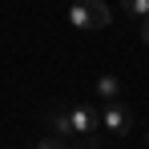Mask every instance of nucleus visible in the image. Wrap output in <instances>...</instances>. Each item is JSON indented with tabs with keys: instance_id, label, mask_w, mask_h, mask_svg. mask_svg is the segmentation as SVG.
<instances>
[{
	"instance_id": "1",
	"label": "nucleus",
	"mask_w": 149,
	"mask_h": 149,
	"mask_svg": "<svg viewBox=\"0 0 149 149\" xmlns=\"http://www.w3.org/2000/svg\"><path fill=\"white\" fill-rule=\"evenodd\" d=\"M65 16H69V24L81 28V32H97V28H109V24H113V12H109L101 0H73Z\"/></svg>"
},
{
	"instance_id": "2",
	"label": "nucleus",
	"mask_w": 149,
	"mask_h": 149,
	"mask_svg": "<svg viewBox=\"0 0 149 149\" xmlns=\"http://www.w3.org/2000/svg\"><path fill=\"white\" fill-rule=\"evenodd\" d=\"M101 109L97 105H73L69 109V137H97Z\"/></svg>"
},
{
	"instance_id": "3",
	"label": "nucleus",
	"mask_w": 149,
	"mask_h": 149,
	"mask_svg": "<svg viewBox=\"0 0 149 149\" xmlns=\"http://www.w3.org/2000/svg\"><path fill=\"white\" fill-rule=\"evenodd\" d=\"M101 125H105L109 137H125V133H129V109H125L121 101H109V105L101 109Z\"/></svg>"
},
{
	"instance_id": "4",
	"label": "nucleus",
	"mask_w": 149,
	"mask_h": 149,
	"mask_svg": "<svg viewBox=\"0 0 149 149\" xmlns=\"http://www.w3.org/2000/svg\"><path fill=\"white\" fill-rule=\"evenodd\" d=\"M45 121H49L52 137L69 141V109H65V105H52V109H45Z\"/></svg>"
},
{
	"instance_id": "5",
	"label": "nucleus",
	"mask_w": 149,
	"mask_h": 149,
	"mask_svg": "<svg viewBox=\"0 0 149 149\" xmlns=\"http://www.w3.org/2000/svg\"><path fill=\"white\" fill-rule=\"evenodd\" d=\"M97 93L105 101H117V93H121V81H117V77L113 73H105V77H97Z\"/></svg>"
},
{
	"instance_id": "6",
	"label": "nucleus",
	"mask_w": 149,
	"mask_h": 149,
	"mask_svg": "<svg viewBox=\"0 0 149 149\" xmlns=\"http://www.w3.org/2000/svg\"><path fill=\"white\" fill-rule=\"evenodd\" d=\"M121 8L129 12V16H133V20H137V24H141V20L149 16V0H121Z\"/></svg>"
},
{
	"instance_id": "7",
	"label": "nucleus",
	"mask_w": 149,
	"mask_h": 149,
	"mask_svg": "<svg viewBox=\"0 0 149 149\" xmlns=\"http://www.w3.org/2000/svg\"><path fill=\"white\" fill-rule=\"evenodd\" d=\"M36 149H73V145L61 141V137H45V141H36Z\"/></svg>"
},
{
	"instance_id": "8",
	"label": "nucleus",
	"mask_w": 149,
	"mask_h": 149,
	"mask_svg": "<svg viewBox=\"0 0 149 149\" xmlns=\"http://www.w3.org/2000/svg\"><path fill=\"white\" fill-rule=\"evenodd\" d=\"M73 149H101V141H97V137H81Z\"/></svg>"
},
{
	"instance_id": "9",
	"label": "nucleus",
	"mask_w": 149,
	"mask_h": 149,
	"mask_svg": "<svg viewBox=\"0 0 149 149\" xmlns=\"http://www.w3.org/2000/svg\"><path fill=\"white\" fill-rule=\"evenodd\" d=\"M137 32H141V45H149V16L141 20V24H137Z\"/></svg>"
},
{
	"instance_id": "10",
	"label": "nucleus",
	"mask_w": 149,
	"mask_h": 149,
	"mask_svg": "<svg viewBox=\"0 0 149 149\" xmlns=\"http://www.w3.org/2000/svg\"><path fill=\"white\" fill-rule=\"evenodd\" d=\"M145 141H149V133H145Z\"/></svg>"
},
{
	"instance_id": "11",
	"label": "nucleus",
	"mask_w": 149,
	"mask_h": 149,
	"mask_svg": "<svg viewBox=\"0 0 149 149\" xmlns=\"http://www.w3.org/2000/svg\"><path fill=\"white\" fill-rule=\"evenodd\" d=\"M69 4H73V0H69Z\"/></svg>"
}]
</instances>
